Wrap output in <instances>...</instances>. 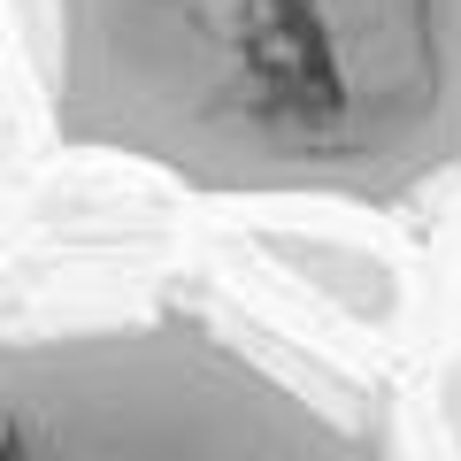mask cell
<instances>
[{
	"mask_svg": "<svg viewBox=\"0 0 461 461\" xmlns=\"http://www.w3.org/2000/svg\"><path fill=\"white\" fill-rule=\"evenodd\" d=\"M47 123L208 200L461 177V0H39Z\"/></svg>",
	"mask_w": 461,
	"mask_h": 461,
	"instance_id": "6da1fadb",
	"label": "cell"
},
{
	"mask_svg": "<svg viewBox=\"0 0 461 461\" xmlns=\"http://www.w3.org/2000/svg\"><path fill=\"white\" fill-rule=\"evenodd\" d=\"M0 461H393L377 415L185 308L0 346Z\"/></svg>",
	"mask_w": 461,
	"mask_h": 461,
	"instance_id": "7a4b0ae2",
	"label": "cell"
},
{
	"mask_svg": "<svg viewBox=\"0 0 461 461\" xmlns=\"http://www.w3.org/2000/svg\"><path fill=\"white\" fill-rule=\"evenodd\" d=\"M438 400H446V430H454V446H461V354L446 362V384H438Z\"/></svg>",
	"mask_w": 461,
	"mask_h": 461,
	"instance_id": "3957f363",
	"label": "cell"
}]
</instances>
